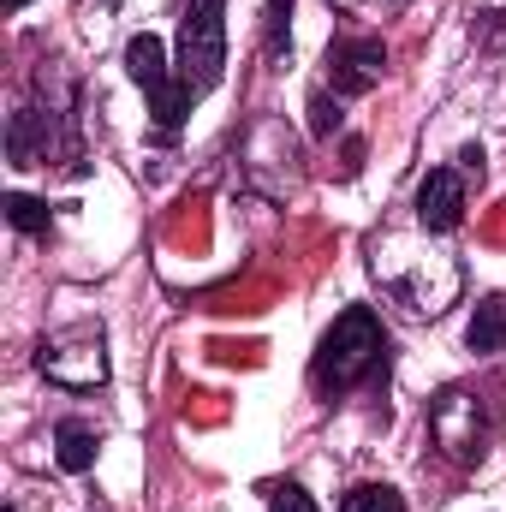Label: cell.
<instances>
[{"label":"cell","instance_id":"10","mask_svg":"<svg viewBox=\"0 0 506 512\" xmlns=\"http://www.w3.org/2000/svg\"><path fill=\"white\" fill-rule=\"evenodd\" d=\"M465 346H471L477 358L506 352V304L501 298H483V304H477V316H471V328H465Z\"/></svg>","mask_w":506,"mask_h":512},{"label":"cell","instance_id":"11","mask_svg":"<svg viewBox=\"0 0 506 512\" xmlns=\"http://www.w3.org/2000/svg\"><path fill=\"white\" fill-rule=\"evenodd\" d=\"M340 512H405V495L387 489V483H358V489L340 501Z\"/></svg>","mask_w":506,"mask_h":512},{"label":"cell","instance_id":"4","mask_svg":"<svg viewBox=\"0 0 506 512\" xmlns=\"http://www.w3.org/2000/svg\"><path fill=\"white\" fill-rule=\"evenodd\" d=\"M126 72L131 84H143V96H149V114H155V131H173L185 126V114H191V102H197V90L179 78V72H167V48H161V36H149V30H137L126 42Z\"/></svg>","mask_w":506,"mask_h":512},{"label":"cell","instance_id":"15","mask_svg":"<svg viewBox=\"0 0 506 512\" xmlns=\"http://www.w3.org/2000/svg\"><path fill=\"white\" fill-rule=\"evenodd\" d=\"M471 36H477V42H489V48H501V42H506V12H477Z\"/></svg>","mask_w":506,"mask_h":512},{"label":"cell","instance_id":"18","mask_svg":"<svg viewBox=\"0 0 506 512\" xmlns=\"http://www.w3.org/2000/svg\"><path fill=\"white\" fill-rule=\"evenodd\" d=\"M358 167H364V143L352 137V143H346V173H358Z\"/></svg>","mask_w":506,"mask_h":512},{"label":"cell","instance_id":"14","mask_svg":"<svg viewBox=\"0 0 506 512\" xmlns=\"http://www.w3.org/2000/svg\"><path fill=\"white\" fill-rule=\"evenodd\" d=\"M268 512H316V501H310L298 483H286V489H274V495H268Z\"/></svg>","mask_w":506,"mask_h":512},{"label":"cell","instance_id":"20","mask_svg":"<svg viewBox=\"0 0 506 512\" xmlns=\"http://www.w3.org/2000/svg\"><path fill=\"white\" fill-rule=\"evenodd\" d=\"M6 512H18V507H6Z\"/></svg>","mask_w":506,"mask_h":512},{"label":"cell","instance_id":"1","mask_svg":"<svg viewBox=\"0 0 506 512\" xmlns=\"http://www.w3.org/2000/svg\"><path fill=\"white\" fill-rule=\"evenodd\" d=\"M376 280L411 310V316H441L459 298V262L429 245H405V239H381L376 245Z\"/></svg>","mask_w":506,"mask_h":512},{"label":"cell","instance_id":"7","mask_svg":"<svg viewBox=\"0 0 506 512\" xmlns=\"http://www.w3.org/2000/svg\"><path fill=\"white\" fill-rule=\"evenodd\" d=\"M381 72H387V42L381 36H352V42H334L328 48V84H334V96L376 90Z\"/></svg>","mask_w":506,"mask_h":512},{"label":"cell","instance_id":"6","mask_svg":"<svg viewBox=\"0 0 506 512\" xmlns=\"http://www.w3.org/2000/svg\"><path fill=\"white\" fill-rule=\"evenodd\" d=\"M429 435H435V447L453 459V465H477L483 459V447H489V417H483V399L471 393V387H441L435 399H429Z\"/></svg>","mask_w":506,"mask_h":512},{"label":"cell","instance_id":"5","mask_svg":"<svg viewBox=\"0 0 506 512\" xmlns=\"http://www.w3.org/2000/svg\"><path fill=\"white\" fill-rule=\"evenodd\" d=\"M36 370L48 382L72 387V393H90V387L108 382V334L96 322H72L36 346Z\"/></svg>","mask_w":506,"mask_h":512},{"label":"cell","instance_id":"16","mask_svg":"<svg viewBox=\"0 0 506 512\" xmlns=\"http://www.w3.org/2000/svg\"><path fill=\"white\" fill-rule=\"evenodd\" d=\"M286 18H292V0H268V48L274 54L286 48Z\"/></svg>","mask_w":506,"mask_h":512},{"label":"cell","instance_id":"13","mask_svg":"<svg viewBox=\"0 0 506 512\" xmlns=\"http://www.w3.org/2000/svg\"><path fill=\"white\" fill-rule=\"evenodd\" d=\"M310 131L316 137H334L340 131V96L328 102V90H310Z\"/></svg>","mask_w":506,"mask_h":512},{"label":"cell","instance_id":"17","mask_svg":"<svg viewBox=\"0 0 506 512\" xmlns=\"http://www.w3.org/2000/svg\"><path fill=\"white\" fill-rule=\"evenodd\" d=\"M459 161H465V179H477V185H483V149L471 143V149H459Z\"/></svg>","mask_w":506,"mask_h":512},{"label":"cell","instance_id":"3","mask_svg":"<svg viewBox=\"0 0 506 512\" xmlns=\"http://www.w3.org/2000/svg\"><path fill=\"white\" fill-rule=\"evenodd\" d=\"M227 72V0H191L179 18V78L209 96Z\"/></svg>","mask_w":506,"mask_h":512},{"label":"cell","instance_id":"8","mask_svg":"<svg viewBox=\"0 0 506 512\" xmlns=\"http://www.w3.org/2000/svg\"><path fill=\"white\" fill-rule=\"evenodd\" d=\"M459 221H465V173H453V167L423 173V185H417V227L423 233H453Z\"/></svg>","mask_w":506,"mask_h":512},{"label":"cell","instance_id":"9","mask_svg":"<svg viewBox=\"0 0 506 512\" xmlns=\"http://www.w3.org/2000/svg\"><path fill=\"white\" fill-rule=\"evenodd\" d=\"M96 447H102V441H96V429H90L84 417H66V423L54 429V459H60V471H72V477L96 465Z\"/></svg>","mask_w":506,"mask_h":512},{"label":"cell","instance_id":"12","mask_svg":"<svg viewBox=\"0 0 506 512\" xmlns=\"http://www.w3.org/2000/svg\"><path fill=\"white\" fill-rule=\"evenodd\" d=\"M6 221H12L18 233H48V203H42V197L12 191V197H6Z\"/></svg>","mask_w":506,"mask_h":512},{"label":"cell","instance_id":"2","mask_svg":"<svg viewBox=\"0 0 506 512\" xmlns=\"http://www.w3.org/2000/svg\"><path fill=\"white\" fill-rule=\"evenodd\" d=\"M381 364H387L381 316L364 310V304H352V310H340L334 328L322 334V346H316V358H310V382H316V393H346V387H358L370 370H381Z\"/></svg>","mask_w":506,"mask_h":512},{"label":"cell","instance_id":"19","mask_svg":"<svg viewBox=\"0 0 506 512\" xmlns=\"http://www.w3.org/2000/svg\"><path fill=\"white\" fill-rule=\"evenodd\" d=\"M6 6H12V12H24V6H30V0H6Z\"/></svg>","mask_w":506,"mask_h":512}]
</instances>
